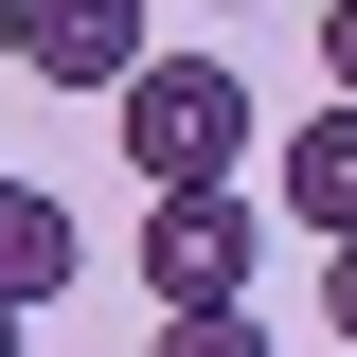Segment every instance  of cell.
<instances>
[{
  "label": "cell",
  "mask_w": 357,
  "mask_h": 357,
  "mask_svg": "<svg viewBox=\"0 0 357 357\" xmlns=\"http://www.w3.org/2000/svg\"><path fill=\"white\" fill-rule=\"evenodd\" d=\"M18 18H36V0H0V54H18Z\"/></svg>",
  "instance_id": "obj_10"
},
{
  "label": "cell",
  "mask_w": 357,
  "mask_h": 357,
  "mask_svg": "<svg viewBox=\"0 0 357 357\" xmlns=\"http://www.w3.org/2000/svg\"><path fill=\"white\" fill-rule=\"evenodd\" d=\"M215 18H250V0H215Z\"/></svg>",
  "instance_id": "obj_11"
},
{
  "label": "cell",
  "mask_w": 357,
  "mask_h": 357,
  "mask_svg": "<svg viewBox=\"0 0 357 357\" xmlns=\"http://www.w3.org/2000/svg\"><path fill=\"white\" fill-rule=\"evenodd\" d=\"M107 126H126L143 197H197V178L250 161V72H232V54H143V72L107 89Z\"/></svg>",
  "instance_id": "obj_1"
},
{
  "label": "cell",
  "mask_w": 357,
  "mask_h": 357,
  "mask_svg": "<svg viewBox=\"0 0 357 357\" xmlns=\"http://www.w3.org/2000/svg\"><path fill=\"white\" fill-rule=\"evenodd\" d=\"M321 89L357 107V0H321Z\"/></svg>",
  "instance_id": "obj_7"
},
{
  "label": "cell",
  "mask_w": 357,
  "mask_h": 357,
  "mask_svg": "<svg viewBox=\"0 0 357 357\" xmlns=\"http://www.w3.org/2000/svg\"><path fill=\"white\" fill-rule=\"evenodd\" d=\"M286 232H321V250L357 232V107H321V126L286 143Z\"/></svg>",
  "instance_id": "obj_5"
},
{
  "label": "cell",
  "mask_w": 357,
  "mask_h": 357,
  "mask_svg": "<svg viewBox=\"0 0 357 357\" xmlns=\"http://www.w3.org/2000/svg\"><path fill=\"white\" fill-rule=\"evenodd\" d=\"M250 268H268V197H232V178H197V197H161L143 215V304H250Z\"/></svg>",
  "instance_id": "obj_2"
},
{
  "label": "cell",
  "mask_w": 357,
  "mask_h": 357,
  "mask_svg": "<svg viewBox=\"0 0 357 357\" xmlns=\"http://www.w3.org/2000/svg\"><path fill=\"white\" fill-rule=\"evenodd\" d=\"M321 321H340V340H357V232H340V250H321Z\"/></svg>",
  "instance_id": "obj_8"
},
{
  "label": "cell",
  "mask_w": 357,
  "mask_h": 357,
  "mask_svg": "<svg viewBox=\"0 0 357 357\" xmlns=\"http://www.w3.org/2000/svg\"><path fill=\"white\" fill-rule=\"evenodd\" d=\"M161 357H268V321H250V304H178V321H161Z\"/></svg>",
  "instance_id": "obj_6"
},
{
  "label": "cell",
  "mask_w": 357,
  "mask_h": 357,
  "mask_svg": "<svg viewBox=\"0 0 357 357\" xmlns=\"http://www.w3.org/2000/svg\"><path fill=\"white\" fill-rule=\"evenodd\" d=\"M0 357H36V304H0Z\"/></svg>",
  "instance_id": "obj_9"
},
{
  "label": "cell",
  "mask_w": 357,
  "mask_h": 357,
  "mask_svg": "<svg viewBox=\"0 0 357 357\" xmlns=\"http://www.w3.org/2000/svg\"><path fill=\"white\" fill-rule=\"evenodd\" d=\"M54 286H89V232L54 178H0V304H54Z\"/></svg>",
  "instance_id": "obj_4"
},
{
  "label": "cell",
  "mask_w": 357,
  "mask_h": 357,
  "mask_svg": "<svg viewBox=\"0 0 357 357\" xmlns=\"http://www.w3.org/2000/svg\"><path fill=\"white\" fill-rule=\"evenodd\" d=\"M18 72H36V89H89V107H107V89L143 72V0H36V18H18Z\"/></svg>",
  "instance_id": "obj_3"
}]
</instances>
